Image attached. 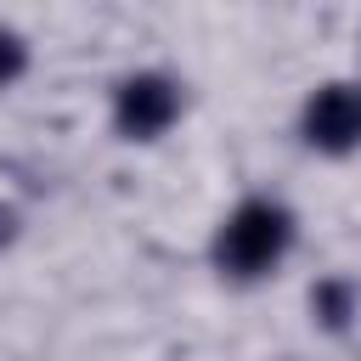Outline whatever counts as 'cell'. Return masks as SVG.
<instances>
[{
	"instance_id": "cell-1",
	"label": "cell",
	"mask_w": 361,
	"mask_h": 361,
	"mask_svg": "<svg viewBox=\"0 0 361 361\" xmlns=\"http://www.w3.org/2000/svg\"><path fill=\"white\" fill-rule=\"evenodd\" d=\"M288 248H293V214H288V203H276V197H243V203L220 220V231H214V265H220V276H231V282H259V276H271V271L288 259Z\"/></svg>"
},
{
	"instance_id": "cell-2",
	"label": "cell",
	"mask_w": 361,
	"mask_h": 361,
	"mask_svg": "<svg viewBox=\"0 0 361 361\" xmlns=\"http://www.w3.org/2000/svg\"><path fill=\"white\" fill-rule=\"evenodd\" d=\"M175 118H180V85L169 73L141 68L113 85V130L124 141H158Z\"/></svg>"
},
{
	"instance_id": "cell-3",
	"label": "cell",
	"mask_w": 361,
	"mask_h": 361,
	"mask_svg": "<svg viewBox=\"0 0 361 361\" xmlns=\"http://www.w3.org/2000/svg\"><path fill=\"white\" fill-rule=\"evenodd\" d=\"M299 130L316 152H350L361 141V90L355 85H322L305 96Z\"/></svg>"
},
{
	"instance_id": "cell-4",
	"label": "cell",
	"mask_w": 361,
	"mask_h": 361,
	"mask_svg": "<svg viewBox=\"0 0 361 361\" xmlns=\"http://www.w3.org/2000/svg\"><path fill=\"white\" fill-rule=\"evenodd\" d=\"M355 310H361V293H355L350 276H322V282L310 288V316H316L327 333H344V327L355 322Z\"/></svg>"
},
{
	"instance_id": "cell-5",
	"label": "cell",
	"mask_w": 361,
	"mask_h": 361,
	"mask_svg": "<svg viewBox=\"0 0 361 361\" xmlns=\"http://www.w3.org/2000/svg\"><path fill=\"white\" fill-rule=\"evenodd\" d=\"M23 68H28V45H23V34H17V28H0V90H6L11 79H23Z\"/></svg>"
},
{
	"instance_id": "cell-6",
	"label": "cell",
	"mask_w": 361,
	"mask_h": 361,
	"mask_svg": "<svg viewBox=\"0 0 361 361\" xmlns=\"http://www.w3.org/2000/svg\"><path fill=\"white\" fill-rule=\"evenodd\" d=\"M17 226H23V214H17L11 203H0V248H11V243H17Z\"/></svg>"
}]
</instances>
